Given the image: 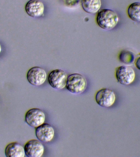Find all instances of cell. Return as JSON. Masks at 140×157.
Listing matches in <instances>:
<instances>
[{"label":"cell","instance_id":"cell-10","mask_svg":"<svg viewBox=\"0 0 140 157\" xmlns=\"http://www.w3.org/2000/svg\"><path fill=\"white\" fill-rule=\"evenodd\" d=\"M27 14L33 18H39L44 14L45 7L44 4L40 0H29L25 6Z\"/></svg>","mask_w":140,"mask_h":157},{"label":"cell","instance_id":"cell-5","mask_svg":"<svg viewBox=\"0 0 140 157\" xmlns=\"http://www.w3.org/2000/svg\"><path fill=\"white\" fill-rule=\"evenodd\" d=\"M95 99L99 106L109 108L115 103L116 96L114 91L111 90L107 88H102L97 92Z\"/></svg>","mask_w":140,"mask_h":157},{"label":"cell","instance_id":"cell-11","mask_svg":"<svg viewBox=\"0 0 140 157\" xmlns=\"http://www.w3.org/2000/svg\"><path fill=\"white\" fill-rule=\"evenodd\" d=\"M5 154L7 157H24L25 155L24 147L18 142H11L6 146Z\"/></svg>","mask_w":140,"mask_h":157},{"label":"cell","instance_id":"cell-14","mask_svg":"<svg viewBox=\"0 0 140 157\" xmlns=\"http://www.w3.org/2000/svg\"><path fill=\"white\" fill-rule=\"evenodd\" d=\"M119 61L124 64L130 66L134 63L136 55L132 52L127 50H122L119 56Z\"/></svg>","mask_w":140,"mask_h":157},{"label":"cell","instance_id":"cell-15","mask_svg":"<svg viewBox=\"0 0 140 157\" xmlns=\"http://www.w3.org/2000/svg\"><path fill=\"white\" fill-rule=\"evenodd\" d=\"M64 4L69 8H73L77 6L80 0H61Z\"/></svg>","mask_w":140,"mask_h":157},{"label":"cell","instance_id":"cell-3","mask_svg":"<svg viewBox=\"0 0 140 157\" xmlns=\"http://www.w3.org/2000/svg\"><path fill=\"white\" fill-rule=\"evenodd\" d=\"M115 76L118 83L128 86L134 81L136 74L134 70L131 66H122L115 69Z\"/></svg>","mask_w":140,"mask_h":157},{"label":"cell","instance_id":"cell-6","mask_svg":"<svg viewBox=\"0 0 140 157\" xmlns=\"http://www.w3.org/2000/svg\"><path fill=\"white\" fill-rule=\"evenodd\" d=\"M45 115L44 112L38 108L29 109L26 113L25 121L31 127H39L45 123Z\"/></svg>","mask_w":140,"mask_h":157},{"label":"cell","instance_id":"cell-12","mask_svg":"<svg viewBox=\"0 0 140 157\" xmlns=\"http://www.w3.org/2000/svg\"><path fill=\"white\" fill-rule=\"evenodd\" d=\"M81 5L84 10L89 13H98L102 6L101 0H82Z\"/></svg>","mask_w":140,"mask_h":157},{"label":"cell","instance_id":"cell-13","mask_svg":"<svg viewBox=\"0 0 140 157\" xmlns=\"http://www.w3.org/2000/svg\"><path fill=\"white\" fill-rule=\"evenodd\" d=\"M127 13L129 18L136 22H140V2H134L128 7Z\"/></svg>","mask_w":140,"mask_h":157},{"label":"cell","instance_id":"cell-1","mask_svg":"<svg viewBox=\"0 0 140 157\" xmlns=\"http://www.w3.org/2000/svg\"><path fill=\"white\" fill-rule=\"evenodd\" d=\"M119 17L115 11L110 9H103L98 12L96 18L97 24L105 30L114 29L119 21Z\"/></svg>","mask_w":140,"mask_h":157},{"label":"cell","instance_id":"cell-7","mask_svg":"<svg viewBox=\"0 0 140 157\" xmlns=\"http://www.w3.org/2000/svg\"><path fill=\"white\" fill-rule=\"evenodd\" d=\"M47 77V75L45 70L37 66L29 69L27 74L28 82L34 86L42 85L46 81Z\"/></svg>","mask_w":140,"mask_h":157},{"label":"cell","instance_id":"cell-4","mask_svg":"<svg viewBox=\"0 0 140 157\" xmlns=\"http://www.w3.org/2000/svg\"><path fill=\"white\" fill-rule=\"evenodd\" d=\"M67 74L61 69L52 71L48 76V82L52 88L62 90L66 88L68 78Z\"/></svg>","mask_w":140,"mask_h":157},{"label":"cell","instance_id":"cell-8","mask_svg":"<svg viewBox=\"0 0 140 157\" xmlns=\"http://www.w3.org/2000/svg\"><path fill=\"white\" fill-rule=\"evenodd\" d=\"M39 140H29L24 146L25 155L29 157H41L44 154L45 148Z\"/></svg>","mask_w":140,"mask_h":157},{"label":"cell","instance_id":"cell-16","mask_svg":"<svg viewBox=\"0 0 140 157\" xmlns=\"http://www.w3.org/2000/svg\"><path fill=\"white\" fill-rule=\"evenodd\" d=\"M135 66L136 68L140 70V56H138L137 58H136L134 62Z\"/></svg>","mask_w":140,"mask_h":157},{"label":"cell","instance_id":"cell-17","mask_svg":"<svg viewBox=\"0 0 140 157\" xmlns=\"http://www.w3.org/2000/svg\"><path fill=\"white\" fill-rule=\"evenodd\" d=\"M2 48L1 43H0V55H1V52H2Z\"/></svg>","mask_w":140,"mask_h":157},{"label":"cell","instance_id":"cell-2","mask_svg":"<svg viewBox=\"0 0 140 157\" xmlns=\"http://www.w3.org/2000/svg\"><path fill=\"white\" fill-rule=\"evenodd\" d=\"M87 82L84 76L78 73H74L68 77L66 88L75 94H80L87 89Z\"/></svg>","mask_w":140,"mask_h":157},{"label":"cell","instance_id":"cell-9","mask_svg":"<svg viewBox=\"0 0 140 157\" xmlns=\"http://www.w3.org/2000/svg\"><path fill=\"white\" fill-rule=\"evenodd\" d=\"M55 129L50 124L44 123L36 128V136L41 142H49L53 139L55 136Z\"/></svg>","mask_w":140,"mask_h":157}]
</instances>
